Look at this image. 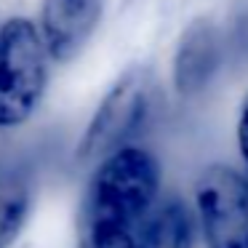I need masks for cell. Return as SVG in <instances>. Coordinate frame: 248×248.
Listing matches in <instances>:
<instances>
[{
  "label": "cell",
  "instance_id": "obj_1",
  "mask_svg": "<svg viewBox=\"0 0 248 248\" xmlns=\"http://www.w3.org/2000/svg\"><path fill=\"white\" fill-rule=\"evenodd\" d=\"M160 163L144 147H120L96 163L88 182L83 224L136 227L160 198Z\"/></svg>",
  "mask_w": 248,
  "mask_h": 248
},
{
  "label": "cell",
  "instance_id": "obj_2",
  "mask_svg": "<svg viewBox=\"0 0 248 248\" xmlns=\"http://www.w3.org/2000/svg\"><path fill=\"white\" fill-rule=\"evenodd\" d=\"M51 54L32 19L14 16L0 30V131L24 125L46 96Z\"/></svg>",
  "mask_w": 248,
  "mask_h": 248
},
{
  "label": "cell",
  "instance_id": "obj_3",
  "mask_svg": "<svg viewBox=\"0 0 248 248\" xmlns=\"http://www.w3.org/2000/svg\"><path fill=\"white\" fill-rule=\"evenodd\" d=\"M155 107V75L144 64H131L107 88L75 147V160L99 163L109 152L128 147L147 125Z\"/></svg>",
  "mask_w": 248,
  "mask_h": 248
},
{
  "label": "cell",
  "instance_id": "obj_4",
  "mask_svg": "<svg viewBox=\"0 0 248 248\" xmlns=\"http://www.w3.org/2000/svg\"><path fill=\"white\" fill-rule=\"evenodd\" d=\"M195 216L208 248H248V176L224 163L203 168Z\"/></svg>",
  "mask_w": 248,
  "mask_h": 248
},
{
  "label": "cell",
  "instance_id": "obj_5",
  "mask_svg": "<svg viewBox=\"0 0 248 248\" xmlns=\"http://www.w3.org/2000/svg\"><path fill=\"white\" fill-rule=\"evenodd\" d=\"M224 54V35L211 16H195L184 24L171 59V83L179 96H200L221 70Z\"/></svg>",
  "mask_w": 248,
  "mask_h": 248
},
{
  "label": "cell",
  "instance_id": "obj_6",
  "mask_svg": "<svg viewBox=\"0 0 248 248\" xmlns=\"http://www.w3.org/2000/svg\"><path fill=\"white\" fill-rule=\"evenodd\" d=\"M104 14V0H43L38 30L51 62H72L91 35L96 32Z\"/></svg>",
  "mask_w": 248,
  "mask_h": 248
},
{
  "label": "cell",
  "instance_id": "obj_7",
  "mask_svg": "<svg viewBox=\"0 0 248 248\" xmlns=\"http://www.w3.org/2000/svg\"><path fill=\"white\" fill-rule=\"evenodd\" d=\"M198 216L176 195L157 198V203L134 227L141 248H192Z\"/></svg>",
  "mask_w": 248,
  "mask_h": 248
},
{
  "label": "cell",
  "instance_id": "obj_8",
  "mask_svg": "<svg viewBox=\"0 0 248 248\" xmlns=\"http://www.w3.org/2000/svg\"><path fill=\"white\" fill-rule=\"evenodd\" d=\"M32 208L30 184L19 173L0 176V248H11L19 240Z\"/></svg>",
  "mask_w": 248,
  "mask_h": 248
},
{
  "label": "cell",
  "instance_id": "obj_9",
  "mask_svg": "<svg viewBox=\"0 0 248 248\" xmlns=\"http://www.w3.org/2000/svg\"><path fill=\"white\" fill-rule=\"evenodd\" d=\"M80 248H141L134 227H107V224H83Z\"/></svg>",
  "mask_w": 248,
  "mask_h": 248
},
{
  "label": "cell",
  "instance_id": "obj_10",
  "mask_svg": "<svg viewBox=\"0 0 248 248\" xmlns=\"http://www.w3.org/2000/svg\"><path fill=\"white\" fill-rule=\"evenodd\" d=\"M237 150H240L243 163L248 166V96L240 107V118H237Z\"/></svg>",
  "mask_w": 248,
  "mask_h": 248
},
{
  "label": "cell",
  "instance_id": "obj_11",
  "mask_svg": "<svg viewBox=\"0 0 248 248\" xmlns=\"http://www.w3.org/2000/svg\"><path fill=\"white\" fill-rule=\"evenodd\" d=\"M0 30H3V19H0Z\"/></svg>",
  "mask_w": 248,
  "mask_h": 248
}]
</instances>
